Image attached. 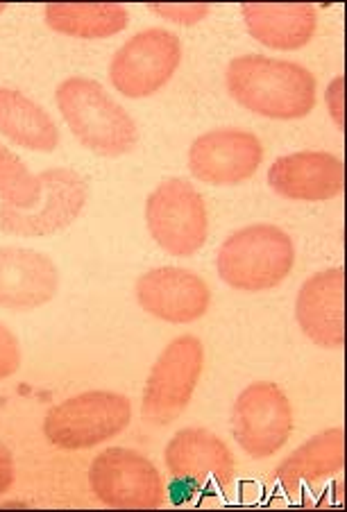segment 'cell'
I'll return each mask as SVG.
<instances>
[{"label": "cell", "instance_id": "cell-19", "mask_svg": "<svg viewBox=\"0 0 347 512\" xmlns=\"http://www.w3.org/2000/svg\"><path fill=\"white\" fill-rule=\"evenodd\" d=\"M0 134L37 152H53L59 145V130L46 109L14 89H0Z\"/></svg>", "mask_w": 347, "mask_h": 512}, {"label": "cell", "instance_id": "cell-13", "mask_svg": "<svg viewBox=\"0 0 347 512\" xmlns=\"http://www.w3.org/2000/svg\"><path fill=\"white\" fill-rule=\"evenodd\" d=\"M141 309L173 324H189L207 313L211 293L205 279L182 268H155L137 281Z\"/></svg>", "mask_w": 347, "mask_h": 512}, {"label": "cell", "instance_id": "cell-17", "mask_svg": "<svg viewBox=\"0 0 347 512\" xmlns=\"http://www.w3.org/2000/svg\"><path fill=\"white\" fill-rule=\"evenodd\" d=\"M241 12L252 37L275 50L307 46L318 23L316 7L307 3H248Z\"/></svg>", "mask_w": 347, "mask_h": 512}, {"label": "cell", "instance_id": "cell-9", "mask_svg": "<svg viewBox=\"0 0 347 512\" xmlns=\"http://www.w3.org/2000/svg\"><path fill=\"white\" fill-rule=\"evenodd\" d=\"M89 485L109 508L152 510L166 503V485L157 467L125 447L100 451L89 469Z\"/></svg>", "mask_w": 347, "mask_h": 512}, {"label": "cell", "instance_id": "cell-4", "mask_svg": "<svg viewBox=\"0 0 347 512\" xmlns=\"http://www.w3.org/2000/svg\"><path fill=\"white\" fill-rule=\"evenodd\" d=\"M130 420L132 404L128 397L109 390H91L50 408L44 433L50 445L78 451L116 438L128 429Z\"/></svg>", "mask_w": 347, "mask_h": 512}, {"label": "cell", "instance_id": "cell-16", "mask_svg": "<svg viewBox=\"0 0 347 512\" xmlns=\"http://www.w3.org/2000/svg\"><path fill=\"white\" fill-rule=\"evenodd\" d=\"M343 268H329L304 281L295 302L298 324L311 343L341 349L345 343Z\"/></svg>", "mask_w": 347, "mask_h": 512}, {"label": "cell", "instance_id": "cell-1", "mask_svg": "<svg viewBox=\"0 0 347 512\" xmlns=\"http://www.w3.org/2000/svg\"><path fill=\"white\" fill-rule=\"evenodd\" d=\"M227 89L259 116L293 121L316 107V78L309 68L264 55L236 57L227 66Z\"/></svg>", "mask_w": 347, "mask_h": 512}, {"label": "cell", "instance_id": "cell-6", "mask_svg": "<svg viewBox=\"0 0 347 512\" xmlns=\"http://www.w3.org/2000/svg\"><path fill=\"white\" fill-rule=\"evenodd\" d=\"M146 223L155 243L173 256L196 254L207 241V207L186 179H166L148 195Z\"/></svg>", "mask_w": 347, "mask_h": 512}, {"label": "cell", "instance_id": "cell-25", "mask_svg": "<svg viewBox=\"0 0 347 512\" xmlns=\"http://www.w3.org/2000/svg\"><path fill=\"white\" fill-rule=\"evenodd\" d=\"M341 87H343V80L336 78L332 82V87H329V91H327L329 112H332L338 127H343V93H341Z\"/></svg>", "mask_w": 347, "mask_h": 512}, {"label": "cell", "instance_id": "cell-23", "mask_svg": "<svg viewBox=\"0 0 347 512\" xmlns=\"http://www.w3.org/2000/svg\"><path fill=\"white\" fill-rule=\"evenodd\" d=\"M150 12H155L173 23L193 25L205 19L209 14V5H150Z\"/></svg>", "mask_w": 347, "mask_h": 512}, {"label": "cell", "instance_id": "cell-5", "mask_svg": "<svg viewBox=\"0 0 347 512\" xmlns=\"http://www.w3.org/2000/svg\"><path fill=\"white\" fill-rule=\"evenodd\" d=\"M205 365V347L196 336L175 338L152 365L143 390L141 413L150 424L166 426L180 417L196 392Z\"/></svg>", "mask_w": 347, "mask_h": 512}, {"label": "cell", "instance_id": "cell-26", "mask_svg": "<svg viewBox=\"0 0 347 512\" xmlns=\"http://www.w3.org/2000/svg\"><path fill=\"white\" fill-rule=\"evenodd\" d=\"M5 12V5H0V14H3Z\"/></svg>", "mask_w": 347, "mask_h": 512}, {"label": "cell", "instance_id": "cell-2", "mask_svg": "<svg viewBox=\"0 0 347 512\" xmlns=\"http://www.w3.org/2000/svg\"><path fill=\"white\" fill-rule=\"evenodd\" d=\"M57 107L78 141L100 157L128 155L139 132L132 116L109 96L105 87L89 78H69L57 87Z\"/></svg>", "mask_w": 347, "mask_h": 512}, {"label": "cell", "instance_id": "cell-7", "mask_svg": "<svg viewBox=\"0 0 347 512\" xmlns=\"http://www.w3.org/2000/svg\"><path fill=\"white\" fill-rule=\"evenodd\" d=\"M180 62V37L164 28H148L116 50L109 64V80L123 96L148 98L173 78Z\"/></svg>", "mask_w": 347, "mask_h": 512}, {"label": "cell", "instance_id": "cell-24", "mask_svg": "<svg viewBox=\"0 0 347 512\" xmlns=\"http://www.w3.org/2000/svg\"><path fill=\"white\" fill-rule=\"evenodd\" d=\"M14 476H16V469H14L12 451L0 442V494H5L12 488Z\"/></svg>", "mask_w": 347, "mask_h": 512}, {"label": "cell", "instance_id": "cell-14", "mask_svg": "<svg viewBox=\"0 0 347 512\" xmlns=\"http://www.w3.org/2000/svg\"><path fill=\"white\" fill-rule=\"evenodd\" d=\"M268 184L286 200L325 202L343 193L345 168L332 152H293L273 161L268 168Z\"/></svg>", "mask_w": 347, "mask_h": 512}, {"label": "cell", "instance_id": "cell-22", "mask_svg": "<svg viewBox=\"0 0 347 512\" xmlns=\"http://www.w3.org/2000/svg\"><path fill=\"white\" fill-rule=\"evenodd\" d=\"M21 368L19 340L5 324H0V381L10 379Z\"/></svg>", "mask_w": 347, "mask_h": 512}, {"label": "cell", "instance_id": "cell-18", "mask_svg": "<svg viewBox=\"0 0 347 512\" xmlns=\"http://www.w3.org/2000/svg\"><path fill=\"white\" fill-rule=\"evenodd\" d=\"M345 465V438L343 429H329L318 433L316 438L304 442L300 449L277 467V481L282 488L293 494L300 483H316L338 474Z\"/></svg>", "mask_w": 347, "mask_h": 512}, {"label": "cell", "instance_id": "cell-12", "mask_svg": "<svg viewBox=\"0 0 347 512\" xmlns=\"http://www.w3.org/2000/svg\"><path fill=\"white\" fill-rule=\"evenodd\" d=\"M166 467L175 481L193 488L227 490L234 483L236 463L230 447L207 429H184L166 447Z\"/></svg>", "mask_w": 347, "mask_h": 512}, {"label": "cell", "instance_id": "cell-20", "mask_svg": "<svg viewBox=\"0 0 347 512\" xmlns=\"http://www.w3.org/2000/svg\"><path fill=\"white\" fill-rule=\"evenodd\" d=\"M130 14L116 3H50L46 23L55 32L80 39H105L125 30Z\"/></svg>", "mask_w": 347, "mask_h": 512}, {"label": "cell", "instance_id": "cell-3", "mask_svg": "<svg viewBox=\"0 0 347 512\" xmlns=\"http://www.w3.org/2000/svg\"><path fill=\"white\" fill-rule=\"evenodd\" d=\"M295 247L291 236L275 225H250L220 245L216 268L227 286L259 293L282 284L291 275Z\"/></svg>", "mask_w": 347, "mask_h": 512}, {"label": "cell", "instance_id": "cell-15", "mask_svg": "<svg viewBox=\"0 0 347 512\" xmlns=\"http://www.w3.org/2000/svg\"><path fill=\"white\" fill-rule=\"evenodd\" d=\"M59 272L46 254L28 247H0V306L32 311L57 295Z\"/></svg>", "mask_w": 347, "mask_h": 512}, {"label": "cell", "instance_id": "cell-10", "mask_svg": "<svg viewBox=\"0 0 347 512\" xmlns=\"http://www.w3.org/2000/svg\"><path fill=\"white\" fill-rule=\"evenodd\" d=\"M232 431L245 454L264 460L275 456L291 438L293 408L282 388L259 381L236 397Z\"/></svg>", "mask_w": 347, "mask_h": 512}, {"label": "cell", "instance_id": "cell-8", "mask_svg": "<svg viewBox=\"0 0 347 512\" xmlns=\"http://www.w3.org/2000/svg\"><path fill=\"white\" fill-rule=\"evenodd\" d=\"M41 198L30 209L0 204V232L12 236H50L69 227L89 200V186L71 168H50L37 175Z\"/></svg>", "mask_w": 347, "mask_h": 512}, {"label": "cell", "instance_id": "cell-11", "mask_svg": "<svg viewBox=\"0 0 347 512\" xmlns=\"http://www.w3.org/2000/svg\"><path fill=\"white\" fill-rule=\"evenodd\" d=\"M264 159L261 141L252 132L211 130L198 136L189 150L193 177L211 186H236L257 173Z\"/></svg>", "mask_w": 347, "mask_h": 512}, {"label": "cell", "instance_id": "cell-21", "mask_svg": "<svg viewBox=\"0 0 347 512\" xmlns=\"http://www.w3.org/2000/svg\"><path fill=\"white\" fill-rule=\"evenodd\" d=\"M41 198V182L10 148L0 145V200L16 209L35 207Z\"/></svg>", "mask_w": 347, "mask_h": 512}]
</instances>
